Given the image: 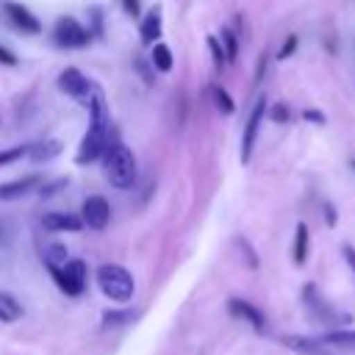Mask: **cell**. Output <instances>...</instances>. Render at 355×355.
<instances>
[{"mask_svg":"<svg viewBox=\"0 0 355 355\" xmlns=\"http://www.w3.org/2000/svg\"><path fill=\"white\" fill-rule=\"evenodd\" d=\"M103 166H105L108 183H111L114 189H122V191L133 189L139 169H136V155H133V150H130L128 144L114 141V144L105 150V155H103Z\"/></svg>","mask_w":355,"mask_h":355,"instance_id":"cell-1","label":"cell"},{"mask_svg":"<svg viewBox=\"0 0 355 355\" xmlns=\"http://www.w3.org/2000/svg\"><path fill=\"white\" fill-rule=\"evenodd\" d=\"M94 277H97L100 291H103L111 302H128V300H133L136 283H133V275H130L125 266H119V263H103V266L94 272Z\"/></svg>","mask_w":355,"mask_h":355,"instance_id":"cell-2","label":"cell"},{"mask_svg":"<svg viewBox=\"0 0 355 355\" xmlns=\"http://www.w3.org/2000/svg\"><path fill=\"white\" fill-rule=\"evenodd\" d=\"M50 275L67 297H80L86 288V280H89V266L80 258H69L61 269H50Z\"/></svg>","mask_w":355,"mask_h":355,"instance_id":"cell-3","label":"cell"},{"mask_svg":"<svg viewBox=\"0 0 355 355\" xmlns=\"http://www.w3.org/2000/svg\"><path fill=\"white\" fill-rule=\"evenodd\" d=\"M53 42H55L58 47H72V50H78V47H86V44L92 42V33H89L78 19L61 17V19H55V25H53Z\"/></svg>","mask_w":355,"mask_h":355,"instance_id":"cell-4","label":"cell"},{"mask_svg":"<svg viewBox=\"0 0 355 355\" xmlns=\"http://www.w3.org/2000/svg\"><path fill=\"white\" fill-rule=\"evenodd\" d=\"M58 89L64 92V94H69V97H75L78 103H89L92 100V94H94V83L80 72V69H75V67H67L61 75H58Z\"/></svg>","mask_w":355,"mask_h":355,"instance_id":"cell-5","label":"cell"},{"mask_svg":"<svg viewBox=\"0 0 355 355\" xmlns=\"http://www.w3.org/2000/svg\"><path fill=\"white\" fill-rule=\"evenodd\" d=\"M80 222L83 227H92V230H105L108 222H111V205L105 197L100 194H92L83 200V208H80Z\"/></svg>","mask_w":355,"mask_h":355,"instance_id":"cell-6","label":"cell"},{"mask_svg":"<svg viewBox=\"0 0 355 355\" xmlns=\"http://www.w3.org/2000/svg\"><path fill=\"white\" fill-rule=\"evenodd\" d=\"M227 313H230L233 319H239V322L250 324V327H252V330H258V333H263V330H266V316H263V311H261L258 305H252L250 300L230 297V300H227Z\"/></svg>","mask_w":355,"mask_h":355,"instance_id":"cell-7","label":"cell"},{"mask_svg":"<svg viewBox=\"0 0 355 355\" xmlns=\"http://www.w3.org/2000/svg\"><path fill=\"white\" fill-rule=\"evenodd\" d=\"M302 297H305L308 311H311L316 319H322V322H327V324H349V313H338V311H333L322 297H316V288H313V286H305Z\"/></svg>","mask_w":355,"mask_h":355,"instance_id":"cell-8","label":"cell"},{"mask_svg":"<svg viewBox=\"0 0 355 355\" xmlns=\"http://www.w3.org/2000/svg\"><path fill=\"white\" fill-rule=\"evenodd\" d=\"M263 114H266V100L258 97V103H255V108L250 111V119H247V125H244V136H241V164H247L250 155H252V147H255V139H258V128H261Z\"/></svg>","mask_w":355,"mask_h":355,"instance_id":"cell-9","label":"cell"},{"mask_svg":"<svg viewBox=\"0 0 355 355\" xmlns=\"http://www.w3.org/2000/svg\"><path fill=\"white\" fill-rule=\"evenodd\" d=\"M3 11H6L8 22H11L17 31H22V33H39V31H42V22H39L25 6H19V3H6Z\"/></svg>","mask_w":355,"mask_h":355,"instance_id":"cell-10","label":"cell"},{"mask_svg":"<svg viewBox=\"0 0 355 355\" xmlns=\"http://www.w3.org/2000/svg\"><path fill=\"white\" fill-rule=\"evenodd\" d=\"M42 225H44V230H53V233H78V230H83L80 216L67 214V211H50V214H44L42 216Z\"/></svg>","mask_w":355,"mask_h":355,"instance_id":"cell-11","label":"cell"},{"mask_svg":"<svg viewBox=\"0 0 355 355\" xmlns=\"http://www.w3.org/2000/svg\"><path fill=\"white\" fill-rule=\"evenodd\" d=\"M39 175H25V178H17V180H8V183H0V200L11 202V200H22L28 191H33L39 186Z\"/></svg>","mask_w":355,"mask_h":355,"instance_id":"cell-12","label":"cell"},{"mask_svg":"<svg viewBox=\"0 0 355 355\" xmlns=\"http://www.w3.org/2000/svg\"><path fill=\"white\" fill-rule=\"evenodd\" d=\"M283 344L300 355H327L324 344L319 338H305V336H283Z\"/></svg>","mask_w":355,"mask_h":355,"instance_id":"cell-13","label":"cell"},{"mask_svg":"<svg viewBox=\"0 0 355 355\" xmlns=\"http://www.w3.org/2000/svg\"><path fill=\"white\" fill-rule=\"evenodd\" d=\"M58 153H61V141H55V139H42V141L28 144V158L31 161H50Z\"/></svg>","mask_w":355,"mask_h":355,"instance_id":"cell-14","label":"cell"},{"mask_svg":"<svg viewBox=\"0 0 355 355\" xmlns=\"http://www.w3.org/2000/svg\"><path fill=\"white\" fill-rule=\"evenodd\" d=\"M17 319H22V305H19V300H17L14 294H8V291H0V322L11 324V322H17Z\"/></svg>","mask_w":355,"mask_h":355,"instance_id":"cell-15","label":"cell"},{"mask_svg":"<svg viewBox=\"0 0 355 355\" xmlns=\"http://www.w3.org/2000/svg\"><path fill=\"white\" fill-rule=\"evenodd\" d=\"M158 36H161V8L153 6L147 11V17L141 19V39L144 42H158Z\"/></svg>","mask_w":355,"mask_h":355,"instance_id":"cell-16","label":"cell"},{"mask_svg":"<svg viewBox=\"0 0 355 355\" xmlns=\"http://www.w3.org/2000/svg\"><path fill=\"white\" fill-rule=\"evenodd\" d=\"M291 258H294L297 266H302L305 258H308V225L305 222H300L294 227V250H291Z\"/></svg>","mask_w":355,"mask_h":355,"instance_id":"cell-17","label":"cell"},{"mask_svg":"<svg viewBox=\"0 0 355 355\" xmlns=\"http://www.w3.org/2000/svg\"><path fill=\"white\" fill-rule=\"evenodd\" d=\"M322 344H330V347H344V349H355V330H327L322 333L319 338Z\"/></svg>","mask_w":355,"mask_h":355,"instance_id":"cell-18","label":"cell"},{"mask_svg":"<svg viewBox=\"0 0 355 355\" xmlns=\"http://www.w3.org/2000/svg\"><path fill=\"white\" fill-rule=\"evenodd\" d=\"M67 261H69V258H67V247H64V244L53 241V244L44 250V263H47V269H61Z\"/></svg>","mask_w":355,"mask_h":355,"instance_id":"cell-19","label":"cell"},{"mask_svg":"<svg viewBox=\"0 0 355 355\" xmlns=\"http://www.w3.org/2000/svg\"><path fill=\"white\" fill-rule=\"evenodd\" d=\"M153 67L158 72H169L172 69V50L166 44H161V42H155V47H153Z\"/></svg>","mask_w":355,"mask_h":355,"instance_id":"cell-20","label":"cell"},{"mask_svg":"<svg viewBox=\"0 0 355 355\" xmlns=\"http://www.w3.org/2000/svg\"><path fill=\"white\" fill-rule=\"evenodd\" d=\"M211 97H214V103H216V108H219L222 114H233V111H236L230 94H227L222 86H211Z\"/></svg>","mask_w":355,"mask_h":355,"instance_id":"cell-21","label":"cell"},{"mask_svg":"<svg viewBox=\"0 0 355 355\" xmlns=\"http://www.w3.org/2000/svg\"><path fill=\"white\" fill-rule=\"evenodd\" d=\"M219 42H222V50H225L227 61H233V58H236V53H239V39H236V33H233L230 28H225V31H222V36H219Z\"/></svg>","mask_w":355,"mask_h":355,"instance_id":"cell-22","label":"cell"},{"mask_svg":"<svg viewBox=\"0 0 355 355\" xmlns=\"http://www.w3.org/2000/svg\"><path fill=\"white\" fill-rule=\"evenodd\" d=\"M205 42H208V50H211V55H214V67L222 69V67L227 64V55H225V50H222V42H219L216 36H208Z\"/></svg>","mask_w":355,"mask_h":355,"instance_id":"cell-23","label":"cell"},{"mask_svg":"<svg viewBox=\"0 0 355 355\" xmlns=\"http://www.w3.org/2000/svg\"><path fill=\"white\" fill-rule=\"evenodd\" d=\"M28 155V144H19V147H8V150H0V166L6 164H14L17 158Z\"/></svg>","mask_w":355,"mask_h":355,"instance_id":"cell-24","label":"cell"},{"mask_svg":"<svg viewBox=\"0 0 355 355\" xmlns=\"http://www.w3.org/2000/svg\"><path fill=\"white\" fill-rule=\"evenodd\" d=\"M130 319H133L130 311H105V313H103V322H105V324H125V322H130Z\"/></svg>","mask_w":355,"mask_h":355,"instance_id":"cell-25","label":"cell"},{"mask_svg":"<svg viewBox=\"0 0 355 355\" xmlns=\"http://www.w3.org/2000/svg\"><path fill=\"white\" fill-rule=\"evenodd\" d=\"M239 247H241V252H244V258H247V266H250V269H255V266H258V255L250 250V244H247L244 239H239Z\"/></svg>","mask_w":355,"mask_h":355,"instance_id":"cell-26","label":"cell"},{"mask_svg":"<svg viewBox=\"0 0 355 355\" xmlns=\"http://www.w3.org/2000/svg\"><path fill=\"white\" fill-rule=\"evenodd\" d=\"M294 47H297V36H288V39L283 42V47H280L277 58H286V55H291V53H294Z\"/></svg>","mask_w":355,"mask_h":355,"instance_id":"cell-27","label":"cell"},{"mask_svg":"<svg viewBox=\"0 0 355 355\" xmlns=\"http://www.w3.org/2000/svg\"><path fill=\"white\" fill-rule=\"evenodd\" d=\"M341 255H344V261L349 263V269L355 272V247H352V244H344V247H341Z\"/></svg>","mask_w":355,"mask_h":355,"instance_id":"cell-28","label":"cell"},{"mask_svg":"<svg viewBox=\"0 0 355 355\" xmlns=\"http://www.w3.org/2000/svg\"><path fill=\"white\" fill-rule=\"evenodd\" d=\"M0 64H6V67H14L17 64V55L11 50H6L3 44H0Z\"/></svg>","mask_w":355,"mask_h":355,"instance_id":"cell-29","label":"cell"},{"mask_svg":"<svg viewBox=\"0 0 355 355\" xmlns=\"http://www.w3.org/2000/svg\"><path fill=\"white\" fill-rule=\"evenodd\" d=\"M67 186V178H61V180H55V183H50V186H42V197H47V194H53V191H58V189H64Z\"/></svg>","mask_w":355,"mask_h":355,"instance_id":"cell-30","label":"cell"},{"mask_svg":"<svg viewBox=\"0 0 355 355\" xmlns=\"http://www.w3.org/2000/svg\"><path fill=\"white\" fill-rule=\"evenodd\" d=\"M272 119H277V122H286V119H288V111H286V105H275V108H272Z\"/></svg>","mask_w":355,"mask_h":355,"instance_id":"cell-31","label":"cell"},{"mask_svg":"<svg viewBox=\"0 0 355 355\" xmlns=\"http://www.w3.org/2000/svg\"><path fill=\"white\" fill-rule=\"evenodd\" d=\"M125 8H128V14H136L139 11V0H125Z\"/></svg>","mask_w":355,"mask_h":355,"instance_id":"cell-32","label":"cell"},{"mask_svg":"<svg viewBox=\"0 0 355 355\" xmlns=\"http://www.w3.org/2000/svg\"><path fill=\"white\" fill-rule=\"evenodd\" d=\"M305 119H313V122H324V116H319V114H316V111H311V108L305 111Z\"/></svg>","mask_w":355,"mask_h":355,"instance_id":"cell-33","label":"cell"},{"mask_svg":"<svg viewBox=\"0 0 355 355\" xmlns=\"http://www.w3.org/2000/svg\"><path fill=\"white\" fill-rule=\"evenodd\" d=\"M0 241H3V225H0Z\"/></svg>","mask_w":355,"mask_h":355,"instance_id":"cell-34","label":"cell"},{"mask_svg":"<svg viewBox=\"0 0 355 355\" xmlns=\"http://www.w3.org/2000/svg\"><path fill=\"white\" fill-rule=\"evenodd\" d=\"M352 169H355V161H352Z\"/></svg>","mask_w":355,"mask_h":355,"instance_id":"cell-35","label":"cell"}]
</instances>
